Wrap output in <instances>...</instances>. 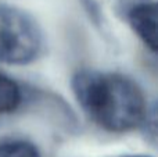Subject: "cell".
I'll list each match as a JSON object with an SVG mask.
<instances>
[{
    "instance_id": "1",
    "label": "cell",
    "mask_w": 158,
    "mask_h": 157,
    "mask_svg": "<svg viewBox=\"0 0 158 157\" xmlns=\"http://www.w3.org/2000/svg\"><path fill=\"white\" fill-rule=\"evenodd\" d=\"M74 91L90 118L108 131H129L144 116L142 91L122 75L81 72L74 79Z\"/></svg>"
},
{
    "instance_id": "2",
    "label": "cell",
    "mask_w": 158,
    "mask_h": 157,
    "mask_svg": "<svg viewBox=\"0 0 158 157\" xmlns=\"http://www.w3.org/2000/svg\"><path fill=\"white\" fill-rule=\"evenodd\" d=\"M40 49V33L29 15L13 7H0V61L25 64Z\"/></svg>"
},
{
    "instance_id": "3",
    "label": "cell",
    "mask_w": 158,
    "mask_h": 157,
    "mask_svg": "<svg viewBox=\"0 0 158 157\" xmlns=\"http://www.w3.org/2000/svg\"><path fill=\"white\" fill-rule=\"evenodd\" d=\"M131 24L133 25L137 35L148 45L153 50L157 49V3L139 2L133 6L129 13Z\"/></svg>"
},
{
    "instance_id": "4",
    "label": "cell",
    "mask_w": 158,
    "mask_h": 157,
    "mask_svg": "<svg viewBox=\"0 0 158 157\" xmlns=\"http://www.w3.org/2000/svg\"><path fill=\"white\" fill-rule=\"evenodd\" d=\"M21 102V92L14 81L0 74V114L17 108Z\"/></svg>"
},
{
    "instance_id": "5",
    "label": "cell",
    "mask_w": 158,
    "mask_h": 157,
    "mask_svg": "<svg viewBox=\"0 0 158 157\" xmlns=\"http://www.w3.org/2000/svg\"><path fill=\"white\" fill-rule=\"evenodd\" d=\"M0 157H39V153L33 145L11 141L0 145Z\"/></svg>"
},
{
    "instance_id": "6",
    "label": "cell",
    "mask_w": 158,
    "mask_h": 157,
    "mask_svg": "<svg viewBox=\"0 0 158 157\" xmlns=\"http://www.w3.org/2000/svg\"><path fill=\"white\" fill-rule=\"evenodd\" d=\"M131 157H144V156H131Z\"/></svg>"
}]
</instances>
